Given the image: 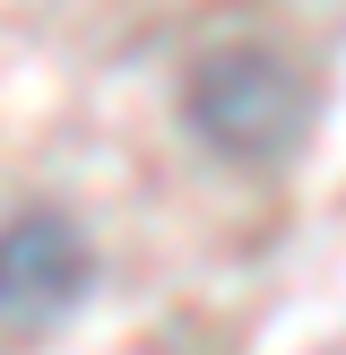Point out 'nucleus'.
<instances>
[{"mask_svg": "<svg viewBox=\"0 0 346 355\" xmlns=\"http://www.w3.org/2000/svg\"><path fill=\"white\" fill-rule=\"evenodd\" d=\"M182 121L225 165H286L311 130V78L268 44L199 52L182 78Z\"/></svg>", "mask_w": 346, "mask_h": 355, "instance_id": "1", "label": "nucleus"}, {"mask_svg": "<svg viewBox=\"0 0 346 355\" xmlns=\"http://www.w3.org/2000/svg\"><path fill=\"white\" fill-rule=\"evenodd\" d=\"M95 277V252H86L78 217L61 208H17L0 225V329H44L61 321L69 304Z\"/></svg>", "mask_w": 346, "mask_h": 355, "instance_id": "2", "label": "nucleus"}]
</instances>
